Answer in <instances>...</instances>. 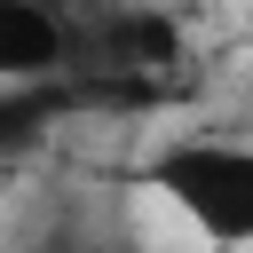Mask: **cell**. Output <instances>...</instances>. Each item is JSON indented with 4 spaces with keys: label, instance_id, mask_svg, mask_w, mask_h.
<instances>
[{
    "label": "cell",
    "instance_id": "6da1fadb",
    "mask_svg": "<svg viewBox=\"0 0 253 253\" xmlns=\"http://www.w3.org/2000/svg\"><path fill=\"white\" fill-rule=\"evenodd\" d=\"M150 190L206 237L253 245V142L245 134H182L150 158Z\"/></svg>",
    "mask_w": 253,
    "mask_h": 253
},
{
    "label": "cell",
    "instance_id": "7a4b0ae2",
    "mask_svg": "<svg viewBox=\"0 0 253 253\" xmlns=\"http://www.w3.org/2000/svg\"><path fill=\"white\" fill-rule=\"evenodd\" d=\"M71 55H79V40H71V24L47 0H0V87L63 79Z\"/></svg>",
    "mask_w": 253,
    "mask_h": 253
}]
</instances>
